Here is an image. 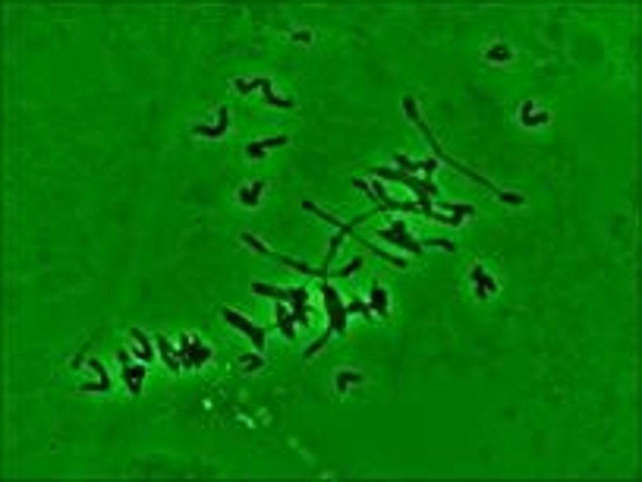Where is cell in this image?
<instances>
[{"instance_id": "1", "label": "cell", "mask_w": 642, "mask_h": 482, "mask_svg": "<svg viewBox=\"0 0 642 482\" xmlns=\"http://www.w3.org/2000/svg\"><path fill=\"white\" fill-rule=\"evenodd\" d=\"M403 111H406V120L413 123L415 129L422 133V139L431 146V158H438L441 164H447V167H453V171L459 173V177H466V180H472V183H478V186H485V190L491 192L494 199H501L504 205H510V208H520V205H526V196L522 192H504V190H497L494 183H491L488 177H482L478 171H472V167H466L463 161H457V158H450V155L444 152V146H441L438 139H434V133H431V127H428L425 120H422V111H419V101H415L413 95H406L403 98Z\"/></svg>"}, {"instance_id": "2", "label": "cell", "mask_w": 642, "mask_h": 482, "mask_svg": "<svg viewBox=\"0 0 642 482\" xmlns=\"http://www.w3.org/2000/svg\"><path fill=\"white\" fill-rule=\"evenodd\" d=\"M239 243H245V246H249L252 253L264 255V259H274V262H280V265L293 268V271H299V274H308V278H318V281H327V278H352V274H356V271H362V268H365V259H362V255H356V259H350V265L337 268V271H331V268H315V265H306V262L293 259V255L274 253V249H271V246H264V243L258 240L255 234H249V230H243V234H239Z\"/></svg>"}, {"instance_id": "3", "label": "cell", "mask_w": 642, "mask_h": 482, "mask_svg": "<svg viewBox=\"0 0 642 482\" xmlns=\"http://www.w3.org/2000/svg\"><path fill=\"white\" fill-rule=\"evenodd\" d=\"M321 303H324V318H327V328L321 331V337L315 343H308L306 347V360H312L315 353H321V350L327 347V341H331L334 334L346 337L350 334V309H346V299L340 297L337 290H334L327 281H321Z\"/></svg>"}, {"instance_id": "4", "label": "cell", "mask_w": 642, "mask_h": 482, "mask_svg": "<svg viewBox=\"0 0 642 482\" xmlns=\"http://www.w3.org/2000/svg\"><path fill=\"white\" fill-rule=\"evenodd\" d=\"M252 293H255V297H264V299H274V303H287L299 328L312 325V318L318 316V312L308 306V287H274V284H264V281H255V284H252Z\"/></svg>"}, {"instance_id": "5", "label": "cell", "mask_w": 642, "mask_h": 482, "mask_svg": "<svg viewBox=\"0 0 642 482\" xmlns=\"http://www.w3.org/2000/svg\"><path fill=\"white\" fill-rule=\"evenodd\" d=\"M371 177L375 180H387V183H400V186H409L413 192H425L431 199H441V190L431 183V180L419 177V173H406V171H397V167H371Z\"/></svg>"}, {"instance_id": "6", "label": "cell", "mask_w": 642, "mask_h": 482, "mask_svg": "<svg viewBox=\"0 0 642 482\" xmlns=\"http://www.w3.org/2000/svg\"><path fill=\"white\" fill-rule=\"evenodd\" d=\"M220 318H224L230 328H236L239 334L249 337V343L255 347V353H264V341H268V325H255L243 316V312L230 309V306H220Z\"/></svg>"}, {"instance_id": "7", "label": "cell", "mask_w": 642, "mask_h": 482, "mask_svg": "<svg viewBox=\"0 0 642 482\" xmlns=\"http://www.w3.org/2000/svg\"><path fill=\"white\" fill-rule=\"evenodd\" d=\"M378 240L390 243V246H397L400 253H409V255H425V246H422V240H413L409 236V227L406 221H390L384 230H378Z\"/></svg>"}, {"instance_id": "8", "label": "cell", "mask_w": 642, "mask_h": 482, "mask_svg": "<svg viewBox=\"0 0 642 482\" xmlns=\"http://www.w3.org/2000/svg\"><path fill=\"white\" fill-rule=\"evenodd\" d=\"M214 350L208 347L205 341H199V337H189V334H180V343H176V356H180L183 362V372L186 369H201L208 360H211Z\"/></svg>"}, {"instance_id": "9", "label": "cell", "mask_w": 642, "mask_h": 482, "mask_svg": "<svg viewBox=\"0 0 642 482\" xmlns=\"http://www.w3.org/2000/svg\"><path fill=\"white\" fill-rule=\"evenodd\" d=\"M227 133H230V108L227 104L214 111L211 123H195L192 127V136H199V139H224Z\"/></svg>"}, {"instance_id": "10", "label": "cell", "mask_w": 642, "mask_h": 482, "mask_svg": "<svg viewBox=\"0 0 642 482\" xmlns=\"http://www.w3.org/2000/svg\"><path fill=\"white\" fill-rule=\"evenodd\" d=\"M290 146V136H264V139H255V142H245V161H262L264 155L277 152V148H287Z\"/></svg>"}, {"instance_id": "11", "label": "cell", "mask_w": 642, "mask_h": 482, "mask_svg": "<svg viewBox=\"0 0 642 482\" xmlns=\"http://www.w3.org/2000/svg\"><path fill=\"white\" fill-rule=\"evenodd\" d=\"M394 161H397V167H400V171H406V173H422L425 180H431V173L441 167L438 158H422V161H415V158H409V155H400V152L394 155Z\"/></svg>"}, {"instance_id": "12", "label": "cell", "mask_w": 642, "mask_h": 482, "mask_svg": "<svg viewBox=\"0 0 642 482\" xmlns=\"http://www.w3.org/2000/svg\"><path fill=\"white\" fill-rule=\"evenodd\" d=\"M145 375H148V362H132V366L120 369V381L129 388L132 397L142 394V385H145Z\"/></svg>"}, {"instance_id": "13", "label": "cell", "mask_w": 642, "mask_h": 482, "mask_svg": "<svg viewBox=\"0 0 642 482\" xmlns=\"http://www.w3.org/2000/svg\"><path fill=\"white\" fill-rule=\"evenodd\" d=\"M264 186H268V180H252V183L239 186L236 202L243 205V208H258V205H262V192H264Z\"/></svg>"}, {"instance_id": "14", "label": "cell", "mask_w": 642, "mask_h": 482, "mask_svg": "<svg viewBox=\"0 0 642 482\" xmlns=\"http://www.w3.org/2000/svg\"><path fill=\"white\" fill-rule=\"evenodd\" d=\"M274 331H280L287 341H296V318H293V312H290L287 303L274 306Z\"/></svg>"}, {"instance_id": "15", "label": "cell", "mask_w": 642, "mask_h": 482, "mask_svg": "<svg viewBox=\"0 0 642 482\" xmlns=\"http://www.w3.org/2000/svg\"><path fill=\"white\" fill-rule=\"evenodd\" d=\"M155 347H157V356L164 360V366H167L170 372H183V362H180V356H176V347L167 341V334H161V331H157V334H155Z\"/></svg>"}, {"instance_id": "16", "label": "cell", "mask_w": 642, "mask_h": 482, "mask_svg": "<svg viewBox=\"0 0 642 482\" xmlns=\"http://www.w3.org/2000/svg\"><path fill=\"white\" fill-rule=\"evenodd\" d=\"M371 312H375V318H390V297H387V287L384 284H371Z\"/></svg>"}, {"instance_id": "17", "label": "cell", "mask_w": 642, "mask_h": 482, "mask_svg": "<svg viewBox=\"0 0 642 482\" xmlns=\"http://www.w3.org/2000/svg\"><path fill=\"white\" fill-rule=\"evenodd\" d=\"M469 281H472V287H482L488 297H494L497 290H501V284H497V278H491L488 271H485V265H472L469 268Z\"/></svg>"}, {"instance_id": "18", "label": "cell", "mask_w": 642, "mask_h": 482, "mask_svg": "<svg viewBox=\"0 0 642 482\" xmlns=\"http://www.w3.org/2000/svg\"><path fill=\"white\" fill-rule=\"evenodd\" d=\"M485 64H501V66L513 64V48H510L507 41H494V45L485 51Z\"/></svg>"}, {"instance_id": "19", "label": "cell", "mask_w": 642, "mask_h": 482, "mask_svg": "<svg viewBox=\"0 0 642 482\" xmlns=\"http://www.w3.org/2000/svg\"><path fill=\"white\" fill-rule=\"evenodd\" d=\"M352 385H365V375L352 372V369H340V372L334 375V391L337 394H346V388H352Z\"/></svg>"}, {"instance_id": "20", "label": "cell", "mask_w": 642, "mask_h": 482, "mask_svg": "<svg viewBox=\"0 0 642 482\" xmlns=\"http://www.w3.org/2000/svg\"><path fill=\"white\" fill-rule=\"evenodd\" d=\"M431 202H438V208L444 211V215H457V218H476V205H466V202H441V199H431Z\"/></svg>"}, {"instance_id": "21", "label": "cell", "mask_w": 642, "mask_h": 482, "mask_svg": "<svg viewBox=\"0 0 642 482\" xmlns=\"http://www.w3.org/2000/svg\"><path fill=\"white\" fill-rule=\"evenodd\" d=\"M268 83H271L268 76H255V79H249V83H245V79H233V92H236V95H252V92H262Z\"/></svg>"}, {"instance_id": "22", "label": "cell", "mask_w": 642, "mask_h": 482, "mask_svg": "<svg viewBox=\"0 0 642 482\" xmlns=\"http://www.w3.org/2000/svg\"><path fill=\"white\" fill-rule=\"evenodd\" d=\"M548 120H551V114L548 111H541V108H535L532 114H526V117H520V123L526 129H538V127H548Z\"/></svg>"}, {"instance_id": "23", "label": "cell", "mask_w": 642, "mask_h": 482, "mask_svg": "<svg viewBox=\"0 0 642 482\" xmlns=\"http://www.w3.org/2000/svg\"><path fill=\"white\" fill-rule=\"evenodd\" d=\"M262 101L268 104V108H277V111H293L296 108L293 98H280V95H274V92H264Z\"/></svg>"}, {"instance_id": "24", "label": "cell", "mask_w": 642, "mask_h": 482, "mask_svg": "<svg viewBox=\"0 0 642 482\" xmlns=\"http://www.w3.org/2000/svg\"><path fill=\"white\" fill-rule=\"evenodd\" d=\"M113 388V381L110 378H98V381H82L79 385V394H107Z\"/></svg>"}, {"instance_id": "25", "label": "cell", "mask_w": 642, "mask_h": 482, "mask_svg": "<svg viewBox=\"0 0 642 482\" xmlns=\"http://www.w3.org/2000/svg\"><path fill=\"white\" fill-rule=\"evenodd\" d=\"M346 309H350V316H362L365 322H371V318H375V312H371V306L365 303V299H350V303H346Z\"/></svg>"}, {"instance_id": "26", "label": "cell", "mask_w": 642, "mask_h": 482, "mask_svg": "<svg viewBox=\"0 0 642 482\" xmlns=\"http://www.w3.org/2000/svg\"><path fill=\"white\" fill-rule=\"evenodd\" d=\"M239 366H243V372H258V369H264V353H245V356H239Z\"/></svg>"}, {"instance_id": "27", "label": "cell", "mask_w": 642, "mask_h": 482, "mask_svg": "<svg viewBox=\"0 0 642 482\" xmlns=\"http://www.w3.org/2000/svg\"><path fill=\"white\" fill-rule=\"evenodd\" d=\"M129 337L138 343V347H145V350H157V347H155V334H145L142 328H129Z\"/></svg>"}, {"instance_id": "28", "label": "cell", "mask_w": 642, "mask_h": 482, "mask_svg": "<svg viewBox=\"0 0 642 482\" xmlns=\"http://www.w3.org/2000/svg\"><path fill=\"white\" fill-rule=\"evenodd\" d=\"M290 38H293L296 45H312V41H315V32H312V29H299V32H293Z\"/></svg>"}, {"instance_id": "29", "label": "cell", "mask_w": 642, "mask_h": 482, "mask_svg": "<svg viewBox=\"0 0 642 482\" xmlns=\"http://www.w3.org/2000/svg\"><path fill=\"white\" fill-rule=\"evenodd\" d=\"M113 353H117V362H120V369L132 366V353H129V350H126V347H120V343H117V347H113Z\"/></svg>"}, {"instance_id": "30", "label": "cell", "mask_w": 642, "mask_h": 482, "mask_svg": "<svg viewBox=\"0 0 642 482\" xmlns=\"http://www.w3.org/2000/svg\"><path fill=\"white\" fill-rule=\"evenodd\" d=\"M88 369H92V372L94 375H98V378H110V375H107V369H104V362H101V360H94V356H92V360H88Z\"/></svg>"}, {"instance_id": "31", "label": "cell", "mask_w": 642, "mask_h": 482, "mask_svg": "<svg viewBox=\"0 0 642 482\" xmlns=\"http://www.w3.org/2000/svg\"><path fill=\"white\" fill-rule=\"evenodd\" d=\"M532 111H535V101H522V104H520V117L532 114Z\"/></svg>"}]
</instances>
